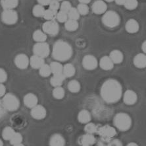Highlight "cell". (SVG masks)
I'll use <instances>...</instances> for the list:
<instances>
[{
	"instance_id": "obj_49",
	"label": "cell",
	"mask_w": 146,
	"mask_h": 146,
	"mask_svg": "<svg viewBox=\"0 0 146 146\" xmlns=\"http://www.w3.org/2000/svg\"><path fill=\"white\" fill-rule=\"evenodd\" d=\"M115 1L116 2V3L117 5H124V3H125L126 0H115Z\"/></svg>"
},
{
	"instance_id": "obj_18",
	"label": "cell",
	"mask_w": 146,
	"mask_h": 146,
	"mask_svg": "<svg viewBox=\"0 0 146 146\" xmlns=\"http://www.w3.org/2000/svg\"><path fill=\"white\" fill-rule=\"evenodd\" d=\"M133 62L136 68L139 69L146 68V55L142 53L138 54L134 58Z\"/></svg>"
},
{
	"instance_id": "obj_51",
	"label": "cell",
	"mask_w": 146,
	"mask_h": 146,
	"mask_svg": "<svg viewBox=\"0 0 146 146\" xmlns=\"http://www.w3.org/2000/svg\"><path fill=\"white\" fill-rule=\"evenodd\" d=\"M79 2L81 3H84V4H88L90 3L91 0H78Z\"/></svg>"
},
{
	"instance_id": "obj_11",
	"label": "cell",
	"mask_w": 146,
	"mask_h": 146,
	"mask_svg": "<svg viewBox=\"0 0 146 146\" xmlns=\"http://www.w3.org/2000/svg\"><path fill=\"white\" fill-rule=\"evenodd\" d=\"M31 115L32 117L36 120H42L46 118L47 115L46 109L42 105L37 104L31 108Z\"/></svg>"
},
{
	"instance_id": "obj_47",
	"label": "cell",
	"mask_w": 146,
	"mask_h": 146,
	"mask_svg": "<svg viewBox=\"0 0 146 146\" xmlns=\"http://www.w3.org/2000/svg\"><path fill=\"white\" fill-rule=\"evenodd\" d=\"M51 1V0H38V2L39 3V4L43 6L49 5V4L50 3Z\"/></svg>"
},
{
	"instance_id": "obj_44",
	"label": "cell",
	"mask_w": 146,
	"mask_h": 146,
	"mask_svg": "<svg viewBox=\"0 0 146 146\" xmlns=\"http://www.w3.org/2000/svg\"><path fill=\"white\" fill-rule=\"evenodd\" d=\"M7 79V74L3 69L0 68V83H3Z\"/></svg>"
},
{
	"instance_id": "obj_35",
	"label": "cell",
	"mask_w": 146,
	"mask_h": 146,
	"mask_svg": "<svg viewBox=\"0 0 146 146\" xmlns=\"http://www.w3.org/2000/svg\"><path fill=\"white\" fill-rule=\"evenodd\" d=\"M45 10L46 9H45L44 6L40 5V4H38L33 7V13L36 17H42L44 16Z\"/></svg>"
},
{
	"instance_id": "obj_45",
	"label": "cell",
	"mask_w": 146,
	"mask_h": 146,
	"mask_svg": "<svg viewBox=\"0 0 146 146\" xmlns=\"http://www.w3.org/2000/svg\"><path fill=\"white\" fill-rule=\"evenodd\" d=\"M108 145L109 146H121L122 145V143L119 139H111L110 141L108 143Z\"/></svg>"
},
{
	"instance_id": "obj_12",
	"label": "cell",
	"mask_w": 146,
	"mask_h": 146,
	"mask_svg": "<svg viewBox=\"0 0 146 146\" xmlns=\"http://www.w3.org/2000/svg\"><path fill=\"white\" fill-rule=\"evenodd\" d=\"M15 64L21 70H25L30 64V59L25 54H19L15 58Z\"/></svg>"
},
{
	"instance_id": "obj_50",
	"label": "cell",
	"mask_w": 146,
	"mask_h": 146,
	"mask_svg": "<svg viewBox=\"0 0 146 146\" xmlns=\"http://www.w3.org/2000/svg\"><path fill=\"white\" fill-rule=\"evenodd\" d=\"M141 49H142L143 52L146 54V40H145V41L142 43V45H141Z\"/></svg>"
},
{
	"instance_id": "obj_23",
	"label": "cell",
	"mask_w": 146,
	"mask_h": 146,
	"mask_svg": "<svg viewBox=\"0 0 146 146\" xmlns=\"http://www.w3.org/2000/svg\"><path fill=\"white\" fill-rule=\"evenodd\" d=\"M109 57L112 60L114 64H119L122 62L124 60V55L121 51L119 50H114L111 52Z\"/></svg>"
},
{
	"instance_id": "obj_34",
	"label": "cell",
	"mask_w": 146,
	"mask_h": 146,
	"mask_svg": "<svg viewBox=\"0 0 146 146\" xmlns=\"http://www.w3.org/2000/svg\"><path fill=\"white\" fill-rule=\"evenodd\" d=\"M39 73H40V75L42 77H49L51 74H52V73H51L50 66L48 65V64H44V65H43L42 67L39 69Z\"/></svg>"
},
{
	"instance_id": "obj_53",
	"label": "cell",
	"mask_w": 146,
	"mask_h": 146,
	"mask_svg": "<svg viewBox=\"0 0 146 146\" xmlns=\"http://www.w3.org/2000/svg\"><path fill=\"white\" fill-rule=\"evenodd\" d=\"M3 145V141L1 140V138H0V146H2Z\"/></svg>"
},
{
	"instance_id": "obj_31",
	"label": "cell",
	"mask_w": 146,
	"mask_h": 146,
	"mask_svg": "<svg viewBox=\"0 0 146 146\" xmlns=\"http://www.w3.org/2000/svg\"><path fill=\"white\" fill-rule=\"evenodd\" d=\"M15 131L11 127L7 126V127L4 128L3 131H2V137L5 140L9 141L13 136L15 134Z\"/></svg>"
},
{
	"instance_id": "obj_41",
	"label": "cell",
	"mask_w": 146,
	"mask_h": 146,
	"mask_svg": "<svg viewBox=\"0 0 146 146\" xmlns=\"http://www.w3.org/2000/svg\"><path fill=\"white\" fill-rule=\"evenodd\" d=\"M55 18H56L57 20L60 23H65L68 19V14L65 12L60 11L57 13L56 17H55Z\"/></svg>"
},
{
	"instance_id": "obj_26",
	"label": "cell",
	"mask_w": 146,
	"mask_h": 146,
	"mask_svg": "<svg viewBox=\"0 0 146 146\" xmlns=\"http://www.w3.org/2000/svg\"><path fill=\"white\" fill-rule=\"evenodd\" d=\"M1 6L4 9H14L19 4V0H1Z\"/></svg>"
},
{
	"instance_id": "obj_42",
	"label": "cell",
	"mask_w": 146,
	"mask_h": 146,
	"mask_svg": "<svg viewBox=\"0 0 146 146\" xmlns=\"http://www.w3.org/2000/svg\"><path fill=\"white\" fill-rule=\"evenodd\" d=\"M72 7L71 3L68 1H63L62 2L61 5H60V11L65 12L66 13H68V12L69 11L70 9Z\"/></svg>"
},
{
	"instance_id": "obj_13",
	"label": "cell",
	"mask_w": 146,
	"mask_h": 146,
	"mask_svg": "<svg viewBox=\"0 0 146 146\" xmlns=\"http://www.w3.org/2000/svg\"><path fill=\"white\" fill-rule=\"evenodd\" d=\"M92 9L94 13L101 15L104 14L107 11V6L106 2L103 0H97L93 3Z\"/></svg>"
},
{
	"instance_id": "obj_5",
	"label": "cell",
	"mask_w": 146,
	"mask_h": 146,
	"mask_svg": "<svg viewBox=\"0 0 146 146\" xmlns=\"http://www.w3.org/2000/svg\"><path fill=\"white\" fill-rule=\"evenodd\" d=\"M120 16L115 11H108L105 13L102 17L103 24L107 27L115 28L120 24Z\"/></svg>"
},
{
	"instance_id": "obj_55",
	"label": "cell",
	"mask_w": 146,
	"mask_h": 146,
	"mask_svg": "<svg viewBox=\"0 0 146 146\" xmlns=\"http://www.w3.org/2000/svg\"><path fill=\"white\" fill-rule=\"evenodd\" d=\"M57 1H64V0H57Z\"/></svg>"
},
{
	"instance_id": "obj_32",
	"label": "cell",
	"mask_w": 146,
	"mask_h": 146,
	"mask_svg": "<svg viewBox=\"0 0 146 146\" xmlns=\"http://www.w3.org/2000/svg\"><path fill=\"white\" fill-rule=\"evenodd\" d=\"M65 94V89L61 86L55 87V89L53 90V96L56 99L60 100L64 98Z\"/></svg>"
},
{
	"instance_id": "obj_30",
	"label": "cell",
	"mask_w": 146,
	"mask_h": 146,
	"mask_svg": "<svg viewBox=\"0 0 146 146\" xmlns=\"http://www.w3.org/2000/svg\"><path fill=\"white\" fill-rule=\"evenodd\" d=\"M81 88L80 83L77 80H71L68 83V89L69 91L73 93H78L80 91Z\"/></svg>"
},
{
	"instance_id": "obj_40",
	"label": "cell",
	"mask_w": 146,
	"mask_h": 146,
	"mask_svg": "<svg viewBox=\"0 0 146 146\" xmlns=\"http://www.w3.org/2000/svg\"><path fill=\"white\" fill-rule=\"evenodd\" d=\"M77 9H78L79 13L82 15H86L89 13V7L87 4L80 3L77 6Z\"/></svg>"
},
{
	"instance_id": "obj_52",
	"label": "cell",
	"mask_w": 146,
	"mask_h": 146,
	"mask_svg": "<svg viewBox=\"0 0 146 146\" xmlns=\"http://www.w3.org/2000/svg\"><path fill=\"white\" fill-rule=\"evenodd\" d=\"M127 145L128 146H138V144L135 142H130L128 143V144H127Z\"/></svg>"
},
{
	"instance_id": "obj_2",
	"label": "cell",
	"mask_w": 146,
	"mask_h": 146,
	"mask_svg": "<svg viewBox=\"0 0 146 146\" xmlns=\"http://www.w3.org/2000/svg\"><path fill=\"white\" fill-rule=\"evenodd\" d=\"M72 48L69 43L59 40L53 46L52 56L56 61L66 62L72 57Z\"/></svg>"
},
{
	"instance_id": "obj_8",
	"label": "cell",
	"mask_w": 146,
	"mask_h": 146,
	"mask_svg": "<svg viewBox=\"0 0 146 146\" xmlns=\"http://www.w3.org/2000/svg\"><path fill=\"white\" fill-rule=\"evenodd\" d=\"M1 20L6 25H14L18 21V14L14 9H4L1 14Z\"/></svg>"
},
{
	"instance_id": "obj_21",
	"label": "cell",
	"mask_w": 146,
	"mask_h": 146,
	"mask_svg": "<svg viewBox=\"0 0 146 146\" xmlns=\"http://www.w3.org/2000/svg\"><path fill=\"white\" fill-rule=\"evenodd\" d=\"M44 64V58L35 54L30 59V64H31V67L34 69H36V70H38V69L39 70Z\"/></svg>"
},
{
	"instance_id": "obj_38",
	"label": "cell",
	"mask_w": 146,
	"mask_h": 146,
	"mask_svg": "<svg viewBox=\"0 0 146 146\" xmlns=\"http://www.w3.org/2000/svg\"><path fill=\"white\" fill-rule=\"evenodd\" d=\"M68 18L69 19H72V20L78 21L80 19V14L79 13L77 8L71 7L69 11L68 12Z\"/></svg>"
},
{
	"instance_id": "obj_9",
	"label": "cell",
	"mask_w": 146,
	"mask_h": 146,
	"mask_svg": "<svg viewBox=\"0 0 146 146\" xmlns=\"http://www.w3.org/2000/svg\"><path fill=\"white\" fill-rule=\"evenodd\" d=\"M43 31L46 34L51 36L57 35L59 31V26L54 20L47 21L42 26Z\"/></svg>"
},
{
	"instance_id": "obj_33",
	"label": "cell",
	"mask_w": 146,
	"mask_h": 146,
	"mask_svg": "<svg viewBox=\"0 0 146 146\" xmlns=\"http://www.w3.org/2000/svg\"><path fill=\"white\" fill-rule=\"evenodd\" d=\"M10 143L13 145L15 146H21L23 145L22 144L23 142V136L20 133L15 132V134L10 139Z\"/></svg>"
},
{
	"instance_id": "obj_20",
	"label": "cell",
	"mask_w": 146,
	"mask_h": 146,
	"mask_svg": "<svg viewBox=\"0 0 146 146\" xmlns=\"http://www.w3.org/2000/svg\"><path fill=\"white\" fill-rule=\"evenodd\" d=\"M49 143L51 146H63L65 145V139L61 134H55L50 137Z\"/></svg>"
},
{
	"instance_id": "obj_37",
	"label": "cell",
	"mask_w": 146,
	"mask_h": 146,
	"mask_svg": "<svg viewBox=\"0 0 146 146\" xmlns=\"http://www.w3.org/2000/svg\"><path fill=\"white\" fill-rule=\"evenodd\" d=\"M57 11H55L54 10L51 9H48L45 10L44 14L43 17L47 21H51L54 20V19L56 17Z\"/></svg>"
},
{
	"instance_id": "obj_46",
	"label": "cell",
	"mask_w": 146,
	"mask_h": 146,
	"mask_svg": "<svg viewBox=\"0 0 146 146\" xmlns=\"http://www.w3.org/2000/svg\"><path fill=\"white\" fill-rule=\"evenodd\" d=\"M6 88L3 83H0V97L3 96L5 94Z\"/></svg>"
},
{
	"instance_id": "obj_15",
	"label": "cell",
	"mask_w": 146,
	"mask_h": 146,
	"mask_svg": "<svg viewBox=\"0 0 146 146\" xmlns=\"http://www.w3.org/2000/svg\"><path fill=\"white\" fill-rule=\"evenodd\" d=\"M23 101H24V104L26 106L32 108L38 104V98L36 94L33 93H28L25 96Z\"/></svg>"
},
{
	"instance_id": "obj_25",
	"label": "cell",
	"mask_w": 146,
	"mask_h": 146,
	"mask_svg": "<svg viewBox=\"0 0 146 146\" xmlns=\"http://www.w3.org/2000/svg\"><path fill=\"white\" fill-rule=\"evenodd\" d=\"M76 69L72 64H66L63 66V74L65 77H71L74 76Z\"/></svg>"
},
{
	"instance_id": "obj_22",
	"label": "cell",
	"mask_w": 146,
	"mask_h": 146,
	"mask_svg": "<svg viewBox=\"0 0 146 146\" xmlns=\"http://www.w3.org/2000/svg\"><path fill=\"white\" fill-rule=\"evenodd\" d=\"M77 119H78L79 122H80L81 124H86L91 121L92 116L88 111L84 109V110H82L79 112Z\"/></svg>"
},
{
	"instance_id": "obj_14",
	"label": "cell",
	"mask_w": 146,
	"mask_h": 146,
	"mask_svg": "<svg viewBox=\"0 0 146 146\" xmlns=\"http://www.w3.org/2000/svg\"><path fill=\"white\" fill-rule=\"evenodd\" d=\"M138 95L132 90H127L123 95L124 102L127 105H133L137 102Z\"/></svg>"
},
{
	"instance_id": "obj_27",
	"label": "cell",
	"mask_w": 146,
	"mask_h": 146,
	"mask_svg": "<svg viewBox=\"0 0 146 146\" xmlns=\"http://www.w3.org/2000/svg\"><path fill=\"white\" fill-rule=\"evenodd\" d=\"M33 39L36 42H46L47 40V34L41 30H36L33 33Z\"/></svg>"
},
{
	"instance_id": "obj_16",
	"label": "cell",
	"mask_w": 146,
	"mask_h": 146,
	"mask_svg": "<svg viewBox=\"0 0 146 146\" xmlns=\"http://www.w3.org/2000/svg\"><path fill=\"white\" fill-rule=\"evenodd\" d=\"M96 139L93 134H86L82 136L79 139V143L83 146H90L96 143Z\"/></svg>"
},
{
	"instance_id": "obj_10",
	"label": "cell",
	"mask_w": 146,
	"mask_h": 146,
	"mask_svg": "<svg viewBox=\"0 0 146 146\" xmlns=\"http://www.w3.org/2000/svg\"><path fill=\"white\" fill-rule=\"evenodd\" d=\"M82 64L84 68L87 70H94L98 67V62L93 55H86L83 58Z\"/></svg>"
},
{
	"instance_id": "obj_28",
	"label": "cell",
	"mask_w": 146,
	"mask_h": 146,
	"mask_svg": "<svg viewBox=\"0 0 146 146\" xmlns=\"http://www.w3.org/2000/svg\"><path fill=\"white\" fill-rule=\"evenodd\" d=\"M50 68L51 70V73L54 74H63V66L60 63V62L55 61L53 62L50 64Z\"/></svg>"
},
{
	"instance_id": "obj_1",
	"label": "cell",
	"mask_w": 146,
	"mask_h": 146,
	"mask_svg": "<svg viewBox=\"0 0 146 146\" xmlns=\"http://www.w3.org/2000/svg\"><path fill=\"white\" fill-rule=\"evenodd\" d=\"M100 94L102 98L109 104L117 102L122 94V88L119 81L115 79H109L103 83Z\"/></svg>"
},
{
	"instance_id": "obj_6",
	"label": "cell",
	"mask_w": 146,
	"mask_h": 146,
	"mask_svg": "<svg viewBox=\"0 0 146 146\" xmlns=\"http://www.w3.org/2000/svg\"><path fill=\"white\" fill-rule=\"evenodd\" d=\"M2 102L5 110L8 111H15L20 106L19 98L12 93H7L3 96Z\"/></svg>"
},
{
	"instance_id": "obj_19",
	"label": "cell",
	"mask_w": 146,
	"mask_h": 146,
	"mask_svg": "<svg viewBox=\"0 0 146 146\" xmlns=\"http://www.w3.org/2000/svg\"><path fill=\"white\" fill-rule=\"evenodd\" d=\"M100 66L102 70L109 71L111 70L114 67V63L112 60L110 58V57L107 56H105L102 57L100 59Z\"/></svg>"
},
{
	"instance_id": "obj_4",
	"label": "cell",
	"mask_w": 146,
	"mask_h": 146,
	"mask_svg": "<svg viewBox=\"0 0 146 146\" xmlns=\"http://www.w3.org/2000/svg\"><path fill=\"white\" fill-rule=\"evenodd\" d=\"M97 133L101 137V141L99 143H103L102 145H104V143H108L111 139L115 136L117 134V131L112 126L105 125L99 128Z\"/></svg>"
},
{
	"instance_id": "obj_39",
	"label": "cell",
	"mask_w": 146,
	"mask_h": 146,
	"mask_svg": "<svg viewBox=\"0 0 146 146\" xmlns=\"http://www.w3.org/2000/svg\"><path fill=\"white\" fill-rule=\"evenodd\" d=\"M138 5V2L137 0H126L124 4V7L128 10H134L136 9Z\"/></svg>"
},
{
	"instance_id": "obj_24",
	"label": "cell",
	"mask_w": 146,
	"mask_h": 146,
	"mask_svg": "<svg viewBox=\"0 0 146 146\" xmlns=\"http://www.w3.org/2000/svg\"><path fill=\"white\" fill-rule=\"evenodd\" d=\"M65 76L63 74H54L50 79V83L53 87H58L61 86L65 79Z\"/></svg>"
},
{
	"instance_id": "obj_48",
	"label": "cell",
	"mask_w": 146,
	"mask_h": 146,
	"mask_svg": "<svg viewBox=\"0 0 146 146\" xmlns=\"http://www.w3.org/2000/svg\"><path fill=\"white\" fill-rule=\"evenodd\" d=\"M5 107H4L3 104V102L0 101V117H2L4 114H5Z\"/></svg>"
},
{
	"instance_id": "obj_7",
	"label": "cell",
	"mask_w": 146,
	"mask_h": 146,
	"mask_svg": "<svg viewBox=\"0 0 146 146\" xmlns=\"http://www.w3.org/2000/svg\"><path fill=\"white\" fill-rule=\"evenodd\" d=\"M33 52L35 55L42 57L43 58H47L50 53L49 44L46 42H37L33 46Z\"/></svg>"
},
{
	"instance_id": "obj_54",
	"label": "cell",
	"mask_w": 146,
	"mask_h": 146,
	"mask_svg": "<svg viewBox=\"0 0 146 146\" xmlns=\"http://www.w3.org/2000/svg\"><path fill=\"white\" fill-rule=\"evenodd\" d=\"M105 1L107 2H112L113 1H115V0H105Z\"/></svg>"
},
{
	"instance_id": "obj_43",
	"label": "cell",
	"mask_w": 146,
	"mask_h": 146,
	"mask_svg": "<svg viewBox=\"0 0 146 146\" xmlns=\"http://www.w3.org/2000/svg\"><path fill=\"white\" fill-rule=\"evenodd\" d=\"M60 5L61 4L59 3V1H57V0H51L50 3L49 4V8L55 11H58V10L60 9Z\"/></svg>"
},
{
	"instance_id": "obj_3",
	"label": "cell",
	"mask_w": 146,
	"mask_h": 146,
	"mask_svg": "<svg viewBox=\"0 0 146 146\" xmlns=\"http://www.w3.org/2000/svg\"><path fill=\"white\" fill-rule=\"evenodd\" d=\"M114 125L122 132L128 131L132 126V119L128 114L119 113L115 116L113 119Z\"/></svg>"
},
{
	"instance_id": "obj_17",
	"label": "cell",
	"mask_w": 146,
	"mask_h": 146,
	"mask_svg": "<svg viewBox=\"0 0 146 146\" xmlns=\"http://www.w3.org/2000/svg\"><path fill=\"white\" fill-rule=\"evenodd\" d=\"M126 31L128 32V33L134 34L136 33L137 32L139 31V25L138 21L135 19H129L126 23L125 25Z\"/></svg>"
},
{
	"instance_id": "obj_29",
	"label": "cell",
	"mask_w": 146,
	"mask_h": 146,
	"mask_svg": "<svg viewBox=\"0 0 146 146\" xmlns=\"http://www.w3.org/2000/svg\"><path fill=\"white\" fill-rule=\"evenodd\" d=\"M65 27L66 31L73 32L76 31L78 28V23L76 20L68 19L65 23Z\"/></svg>"
},
{
	"instance_id": "obj_36",
	"label": "cell",
	"mask_w": 146,
	"mask_h": 146,
	"mask_svg": "<svg viewBox=\"0 0 146 146\" xmlns=\"http://www.w3.org/2000/svg\"><path fill=\"white\" fill-rule=\"evenodd\" d=\"M98 126L97 125H96L95 124L90 123V122H88V123L86 124V126L84 127V131L86 133H87V134H95V133L98 132Z\"/></svg>"
}]
</instances>
